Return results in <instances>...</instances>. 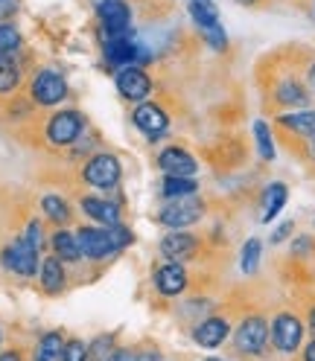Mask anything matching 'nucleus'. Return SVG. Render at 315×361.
<instances>
[{"label":"nucleus","mask_w":315,"mask_h":361,"mask_svg":"<svg viewBox=\"0 0 315 361\" xmlns=\"http://www.w3.org/2000/svg\"><path fill=\"white\" fill-rule=\"evenodd\" d=\"M278 128L292 140H307L315 134V111L312 108H295V111H280Z\"/></svg>","instance_id":"obj_16"},{"label":"nucleus","mask_w":315,"mask_h":361,"mask_svg":"<svg viewBox=\"0 0 315 361\" xmlns=\"http://www.w3.org/2000/svg\"><path fill=\"white\" fill-rule=\"evenodd\" d=\"M27 242L35 247V251H44V242H47V239H44V224L38 221V219H32L30 224H27Z\"/></svg>","instance_id":"obj_33"},{"label":"nucleus","mask_w":315,"mask_h":361,"mask_svg":"<svg viewBox=\"0 0 315 361\" xmlns=\"http://www.w3.org/2000/svg\"><path fill=\"white\" fill-rule=\"evenodd\" d=\"M131 123H134V128L149 134L152 143H155L170 128V114H167V108H161L158 102H141L131 111Z\"/></svg>","instance_id":"obj_14"},{"label":"nucleus","mask_w":315,"mask_h":361,"mask_svg":"<svg viewBox=\"0 0 315 361\" xmlns=\"http://www.w3.org/2000/svg\"><path fill=\"white\" fill-rule=\"evenodd\" d=\"M307 329L315 335V303L309 306V312H307Z\"/></svg>","instance_id":"obj_39"},{"label":"nucleus","mask_w":315,"mask_h":361,"mask_svg":"<svg viewBox=\"0 0 315 361\" xmlns=\"http://www.w3.org/2000/svg\"><path fill=\"white\" fill-rule=\"evenodd\" d=\"M161 198H184V195H196L198 192V180L196 178H182V175H164V180L158 184Z\"/></svg>","instance_id":"obj_21"},{"label":"nucleus","mask_w":315,"mask_h":361,"mask_svg":"<svg viewBox=\"0 0 315 361\" xmlns=\"http://www.w3.org/2000/svg\"><path fill=\"white\" fill-rule=\"evenodd\" d=\"M41 210H44V219H50L53 224H67L71 221V204H67L61 195H44L41 198Z\"/></svg>","instance_id":"obj_26"},{"label":"nucleus","mask_w":315,"mask_h":361,"mask_svg":"<svg viewBox=\"0 0 315 361\" xmlns=\"http://www.w3.org/2000/svg\"><path fill=\"white\" fill-rule=\"evenodd\" d=\"M312 224H315V221H312Z\"/></svg>","instance_id":"obj_43"},{"label":"nucleus","mask_w":315,"mask_h":361,"mask_svg":"<svg viewBox=\"0 0 315 361\" xmlns=\"http://www.w3.org/2000/svg\"><path fill=\"white\" fill-rule=\"evenodd\" d=\"M268 102L280 111H295V108H309V87L298 76L295 67H275V79L268 85Z\"/></svg>","instance_id":"obj_1"},{"label":"nucleus","mask_w":315,"mask_h":361,"mask_svg":"<svg viewBox=\"0 0 315 361\" xmlns=\"http://www.w3.org/2000/svg\"><path fill=\"white\" fill-rule=\"evenodd\" d=\"M79 207L88 219H94L97 224H102V228H111V224H120V210L114 201L108 198H100V195H85L79 201Z\"/></svg>","instance_id":"obj_18"},{"label":"nucleus","mask_w":315,"mask_h":361,"mask_svg":"<svg viewBox=\"0 0 315 361\" xmlns=\"http://www.w3.org/2000/svg\"><path fill=\"white\" fill-rule=\"evenodd\" d=\"M254 140H257V154H260V161L272 164L278 152H275V140H272V128H268V123H263V120L254 123Z\"/></svg>","instance_id":"obj_28"},{"label":"nucleus","mask_w":315,"mask_h":361,"mask_svg":"<svg viewBox=\"0 0 315 361\" xmlns=\"http://www.w3.org/2000/svg\"><path fill=\"white\" fill-rule=\"evenodd\" d=\"M67 286V271H64V262L59 257H47L41 262V288L47 295H61Z\"/></svg>","instance_id":"obj_20"},{"label":"nucleus","mask_w":315,"mask_h":361,"mask_svg":"<svg viewBox=\"0 0 315 361\" xmlns=\"http://www.w3.org/2000/svg\"><path fill=\"white\" fill-rule=\"evenodd\" d=\"M85 131V117L82 111L76 108H64V111H56V114L47 120V128H44V134H47V140L53 146H76V140L82 137Z\"/></svg>","instance_id":"obj_6"},{"label":"nucleus","mask_w":315,"mask_h":361,"mask_svg":"<svg viewBox=\"0 0 315 361\" xmlns=\"http://www.w3.org/2000/svg\"><path fill=\"white\" fill-rule=\"evenodd\" d=\"M205 201L196 195H184V198H170L167 204L158 210V224H164V228L170 231H187L190 224L201 221V216H205Z\"/></svg>","instance_id":"obj_3"},{"label":"nucleus","mask_w":315,"mask_h":361,"mask_svg":"<svg viewBox=\"0 0 315 361\" xmlns=\"http://www.w3.org/2000/svg\"><path fill=\"white\" fill-rule=\"evenodd\" d=\"M158 169L164 175H182V178H193L198 172V161L182 146H167L158 154Z\"/></svg>","instance_id":"obj_17"},{"label":"nucleus","mask_w":315,"mask_h":361,"mask_svg":"<svg viewBox=\"0 0 315 361\" xmlns=\"http://www.w3.org/2000/svg\"><path fill=\"white\" fill-rule=\"evenodd\" d=\"M50 245H53L56 257H59L64 265H71V262H79V259H82V254H79V242H76V233H71V231L59 228V231L53 233Z\"/></svg>","instance_id":"obj_22"},{"label":"nucleus","mask_w":315,"mask_h":361,"mask_svg":"<svg viewBox=\"0 0 315 361\" xmlns=\"http://www.w3.org/2000/svg\"><path fill=\"white\" fill-rule=\"evenodd\" d=\"M123 178V166H120V157L111 154V152H97L85 161L82 166V180L94 190H114Z\"/></svg>","instance_id":"obj_5"},{"label":"nucleus","mask_w":315,"mask_h":361,"mask_svg":"<svg viewBox=\"0 0 315 361\" xmlns=\"http://www.w3.org/2000/svg\"><path fill=\"white\" fill-rule=\"evenodd\" d=\"M152 283H155V291L164 298H178L184 295L187 286H190V274L184 262H164L161 268H155L152 274Z\"/></svg>","instance_id":"obj_11"},{"label":"nucleus","mask_w":315,"mask_h":361,"mask_svg":"<svg viewBox=\"0 0 315 361\" xmlns=\"http://www.w3.org/2000/svg\"><path fill=\"white\" fill-rule=\"evenodd\" d=\"M0 361H24V358H20L18 350H6V353H0Z\"/></svg>","instance_id":"obj_38"},{"label":"nucleus","mask_w":315,"mask_h":361,"mask_svg":"<svg viewBox=\"0 0 315 361\" xmlns=\"http://www.w3.org/2000/svg\"><path fill=\"white\" fill-rule=\"evenodd\" d=\"M286 201H289V187L283 184V180H272V184L263 190V213H260V221L263 224L275 221L280 216V210L286 207Z\"/></svg>","instance_id":"obj_19"},{"label":"nucleus","mask_w":315,"mask_h":361,"mask_svg":"<svg viewBox=\"0 0 315 361\" xmlns=\"http://www.w3.org/2000/svg\"><path fill=\"white\" fill-rule=\"evenodd\" d=\"M38 254L35 247L27 242V236L15 239L6 251H4V265L12 271V274H20V277H35L38 271Z\"/></svg>","instance_id":"obj_13"},{"label":"nucleus","mask_w":315,"mask_h":361,"mask_svg":"<svg viewBox=\"0 0 315 361\" xmlns=\"http://www.w3.org/2000/svg\"><path fill=\"white\" fill-rule=\"evenodd\" d=\"M198 32H201V38H205V44H208L210 50H216V53H225V50H228V35H225L222 24L208 27V30H198Z\"/></svg>","instance_id":"obj_31"},{"label":"nucleus","mask_w":315,"mask_h":361,"mask_svg":"<svg viewBox=\"0 0 315 361\" xmlns=\"http://www.w3.org/2000/svg\"><path fill=\"white\" fill-rule=\"evenodd\" d=\"M231 335V321L222 318V314H208L193 326V341L205 350H216L219 344L228 341Z\"/></svg>","instance_id":"obj_15"},{"label":"nucleus","mask_w":315,"mask_h":361,"mask_svg":"<svg viewBox=\"0 0 315 361\" xmlns=\"http://www.w3.org/2000/svg\"><path fill=\"white\" fill-rule=\"evenodd\" d=\"M239 6H249V9H257V6H266V0H234Z\"/></svg>","instance_id":"obj_40"},{"label":"nucleus","mask_w":315,"mask_h":361,"mask_svg":"<svg viewBox=\"0 0 315 361\" xmlns=\"http://www.w3.org/2000/svg\"><path fill=\"white\" fill-rule=\"evenodd\" d=\"M158 247H161V257H167L170 262H190L201 251V239L187 231H172L161 239Z\"/></svg>","instance_id":"obj_12"},{"label":"nucleus","mask_w":315,"mask_h":361,"mask_svg":"<svg viewBox=\"0 0 315 361\" xmlns=\"http://www.w3.org/2000/svg\"><path fill=\"white\" fill-rule=\"evenodd\" d=\"M304 82L309 87V94H315V59H307L304 61Z\"/></svg>","instance_id":"obj_35"},{"label":"nucleus","mask_w":315,"mask_h":361,"mask_svg":"<svg viewBox=\"0 0 315 361\" xmlns=\"http://www.w3.org/2000/svg\"><path fill=\"white\" fill-rule=\"evenodd\" d=\"M187 12H190L193 24L198 30H208V27H216L219 24V9H216L213 0H190Z\"/></svg>","instance_id":"obj_24"},{"label":"nucleus","mask_w":315,"mask_h":361,"mask_svg":"<svg viewBox=\"0 0 315 361\" xmlns=\"http://www.w3.org/2000/svg\"><path fill=\"white\" fill-rule=\"evenodd\" d=\"M301 361H315V338L304 347V353H301Z\"/></svg>","instance_id":"obj_37"},{"label":"nucleus","mask_w":315,"mask_h":361,"mask_svg":"<svg viewBox=\"0 0 315 361\" xmlns=\"http://www.w3.org/2000/svg\"><path fill=\"white\" fill-rule=\"evenodd\" d=\"M114 85L120 90V97L129 99V102H146L152 97V79L143 67L138 64H126V67H117L114 73Z\"/></svg>","instance_id":"obj_10"},{"label":"nucleus","mask_w":315,"mask_h":361,"mask_svg":"<svg viewBox=\"0 0 315 361\" xmlns=\"http://www.w3.org/2000/svg\"><path fill=\"white\" fill-rule=\"evenodd\" d=\"M100 15V32L108 35H134L131 27V9L126 0H94Z\"/></svg>","instance_id":"obj_9"},{"label":"nucleus","mask_w":315,"mask_h":361,"mask_svg":"<svg viewBox=\"0 0 315 361\" xmlns=\"http://www.w3.org/2000/svg\"><path fill=\"white\" fill-rule=\"evenodd\" d=\"M304 321L298 318L295 312H278L272 321H268V338L280 355H295L304 344Z\"/></svg>","instance_id":"obj_4"},{"label":"nucleus","mask_w":315,"mask_h":361,"mask_svg":"<svg viewBox=\"0 0 315 361\" xmlns=\"http://www.w3.org/2000/svg\"><path fill=\"white\" fill-rule=\"evenodd\" d=\"M260 257H263V242L257 236H251L249 242L242 245V254H239V268H242V274H257V268H260Z\"/></svg>","instance_id":"obj_27"},{"label":"nucleus","mask_w":315,"mask_h":361,"mask_svg":"<svg viewBox=\"0 0 315 361\" xmlns=\"http://www.w3.org/2000/svg\"><path fill=\"white\" fill-rule=\"evenodd\" d=\"M30 97L41 108H53V105L64 102V97H67V79L59 71L44 67V71H38L30 82Z\"/></svg>","instance_id":"obj_8"},{"label":"nucleus","mask_w":315,"mask_h":361,"mask_svg":"<svg viewBox=\"0 0 315 361\" xmlns=\"http://www.w3.org/2000/svg\"><path fill=\"white\" fill-rule=\"evenodd\" d=\"M292 231H295V221H283V224H278V228H275V233H272V245H280V242H286V239L292 236Z\"/></svg>","instance_id":"obj_34"},{"label":"nucleus","mask_w":315,"mask_h":361,"mask_svg":"<svg viewBox=\"0 0 315 361\" xmlns=\"http://www.w3.org/2000/svg\"><path fill=\"white\" fill-rule=\"evenodd\" d=\"M76 242H79L82 259H88V262H105L120 254V247L111 239L108 228H91V224H85V228L76 231Z\"/></svg>","instance_id":"obj_7"},{"label":"nucleus","mask_w":315,"mask_h":361,"mask_svg":"<svg viewBox=\"0 0 315 361\" xmlns=\"http://www.w3.org/2000/svg\"><path fill=\"white\" fill-rule=\"evenodd\" d=\"M20 79H24V71H20V61L15 59V53L0 59V97H9L20 85Z\"/></svg>","instance_id":"obj_23"},{"label":"nucleus","mask_w":315,"mask_h":361,"mask_svg":"<svg viewBox=\"0 0 315 361\" xmlns=\"http://www.w3.org/2000/svg\"><path fill=\"white\" fill-rule=\"evenodd\" d=\"M205 361H225V358H205Z\"/></svg>","instance_id":"obj_41"},{"label":"nucleus","mask_w":315,"mask_h":361,"mask_svg":"<svg viewBox=\"0 0 315 361\" xmlns=\"http://www.w3.org/2000/svg\"><path fill=\"white\" fill-rule=\"evenodd\" d=\"M268 341H272V338H268V321L260 312L245 314L234 329V350L245 358H260L266 353Z\"/></svg>","instance_id":"obj_2"},{"label":"nucleus","mask_w":315,"mask_h":361,"mask_svg":"<svg viewBox=\"0 0 315 361\" xmlns=\"http://www.w3.org/2000/svg\"><path fill=\"white\" fill-rule=\"evenodd\" d=\"M88 361H94V358H88Z\"/></svg>","instance_id":"obj_42"},{"label":"nucleus","mask_w":315,"mask_h":361,"mask_svg":"<svg viewBox=\"0 0 315 361\" xmlns=\"http://www.w3.org/2000/svg\"><path fill=\"white\" fill-rule=\"evenodd\" d=\"M64 335L61 332H44L35 344V361H61Z\"/></svg>","instance_id":"obj_25"},{"label":"nucleus","mask_w":315,"mask_h":361,"mask_svg":"<svg viewBox=\"0 0 315 361\" xmlns=\"http://www.w3.org/2000/svg\"><path fill=\"white\" fill-rule=\"evenodd\" d=\"M114 350H117V347H114V338H111V335H100V338H94V341L88 344V358L108 361Z\"/></svg>","instance_id":"obj_30"},{"label":"nucleus","mask_w":315,"mask_h":361,"mask_svg":"<svg viewBox=\"0 0 315 361\" xmlns=\"http://www.w3.org/2000/svg\"><path fill=\"white\" fill-rule=\"evenodd\" d=\"M15 12H18V0H0V24H6Z\"/></svg>","instance_id":"obj_36"},{"label":"nucleus","mask_w":315,"mask_h":361,"mask_svg":"<svg viewBox=\"0 0 315 361\" xmlns=\"http://www.w3.org/2000/svg\"><path fill=\"white\" fill-rule=\"evenodd\" d=\"M20 50V32L12 24H0V59Z\"/></svg>","instance_id":"obj_29"},{"label":"nucleus","mask_w":315,"mask_h":361,"mask_svg":"<svg viewBox=\"0 0 315 361\" xmlns=\"http://www.w3.org/2000/svg\"><path fill=\"white\" fill-rule=\"evenodd\" d=\"M61 361H88V347L79 338H67L64 350H61Z\"/></svg>","instance_id":"obj_32"}]
</instances>
